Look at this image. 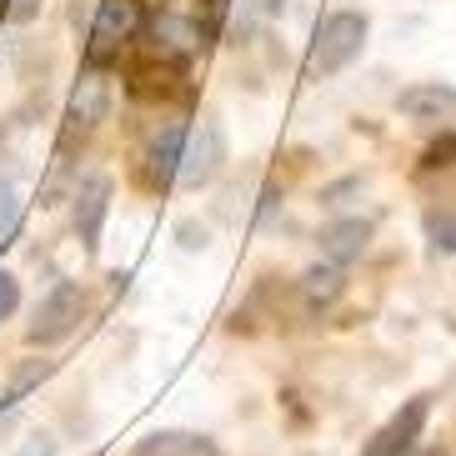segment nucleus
Returning a JSON list of instances; mask_svg holds the SVG:
<instances>
[{
  "instance_id": "1",
  "label": "nucleus",
  "mask_w": 456,
  "mask_h": 456,
  "mask_svg": "<svg viewBox=\"0 0 456 456\" xmlns=\"http://www.w3.org/2000/svg\"><path fill=\"white\" fill-rule=\"evenodd\" d=\"M366 45V15L356 11H336L322 20L316 41H311V55H306V76L311 81H326L336 70H346Z\"/></svg>"
},
{
  "instance_id": "2",
  "label": "nucleus",
  "mask_w": 456,
  "mask_h": 456,
  "mask_svg": "<svg viewBox=\"0 0 456 456\" xmlns=\"http://www.w3.org/2000/svg\"><path fill=\"white\" fill-rule=\"evenodd\" d=\"M86 311V296L76 281H55L51 291L41 296V306H36V316H30L26 336L36 341V346H51V341H66L70 331H76V322H81Z\"/></svg>"
},
{
  "instance_id": "3",
  "label": "nucleus",
  "mask_w": 456,
  "mask_h": 456,
  "mask_svg": "<svg viewBox=\"0 0 456 456\" xmlns=\"http://www.w3.org/2000/svg\"><path fill=\"white\" fill-rule=\"evenodd\" d=\"M221 161H226V135H221V126H216V121L191 126V131H186V146H181L175 181H181L186 191H201L206 181H216Z\"/></svg>"
},
{
  "instance_id": "4",
  "label": "nucleus",
  "mask_w": 456,
  "mask_h": 456,
  "mask_svg": "<svg viewBox=\"0 0 456 456\" xmlns=\"http://www.w3.org/2000/svg\"><path fill=\"white\" fill-rule=\"evenodd\" d=\"M427 416H431V396H411V402L366 442L362 456H406V452H416V436H421V427H427Z\"/></svg>"
},
{
  "instance_id": "5",
  "label": "nucleus",
  "mask_w": 456,
  "mask_h": 456,
  "mask_svg": "<svg viewBox=\"0 0 456 456\" xmlns=\"http://www.w3.org/2000/svg\"><path fill=\"white\" fill-rule=\"evenodd\" d=\"M135 26H141V5L135 0H101L95 11V30H91V55L106 61V55L121 51V41H131Z\"/></svg>"
},
{
  "instance_id": "6",
  "label": "nucleus",
  "mask_w": 456,
  "mask_h": 456,
  "mask_svg": "<svg viewBox=\"0 0 456 456\" xmlns=\"http://www.w3.org/2000/svg\"><path fill=\"white\" fill-rule=\"evenodd\" d=\"M106 211H110V181H106V175H86L81 191H76V236H81L86 251L101 246Z\"/></svg>"
},
{
  "instance_id": "7",
  "label": "nucleus",
  "mask_w": 456,
  "mask_h": 456,
  "mask_svg": "<svg viewBox=\"0 0 456 456\" xmlns=\"http://www.w3.org/2000/svg\"><path fill=\"white\" fill-rule=\"evenodd\" d=\"M396 110L406 121H427V126H442V121H456V91L442 81L431 86H411V91L396 95Z\"/></svg>"
},
{
  "instance_id": "8",
  "label": "nucleus",
  "mask_w": 456,
  "mask_h": 456,
  "mask_svg": "<svg viewBox=\"0 0 456 456\" xmlns=\"http://www.w3.org/2000/svg\"><path fill=\"white\" fill-rule=\"evenodd\" d=\"M106 106H110V81L101 70H86L70 91V131H95L106 121Z\"/></svg>"
},
{
  "instance_id": "9",
  "label": "nucleus",
  "mask_w": 456,
  "mask_h": 456,
  "mask_svg": "<svg viewBox=\"0 0 456 456\" xmlns=\"http://www.w3.org/2000/svg\"><path fill=\"white\" fill-rule=\"evenodd\" d=\"M322 256L336 261V266H346V261H362L366 246H371V221H331L322 226Z\"/></svg>"
},
{
  "instance_id": "10",
  "label": "nucleus",
  "mask_w": 456,
  "mask_h": 456,
  "mask_svg": "<svg viewBox=\"0 0 456 456\" xmlns=\"http://www.w3.org/2000/svg\"><path fill=\"white\" fill-rule=\"evenodd\" d=\"M181 146H186V131L181 126H161V135L151 141V186H166L175 175V166H181Z\"/></svg>"
},
{
  "instance_id": "11",
  "label": "nucleus",
  "mask_w": 456,
  "mask_h": 456,
  "mask_svg": "<svg viewBox=\"0 0 456 456\" xmlns=\"http://www.w3.org/2000/svg\"><path fill=\"white\" fill-rule=\"evenodd\" d=\"M151 36H156V51L175 55V61L201 45V26H191V20H181V15H156Z\"/></svg>"
},
{
  "instance_id": "12",
  "label": "nucleus",
  "mask_w": 456,
  "mask_h": 456,
  "mask_svg": "<svg viewBox=\"0 0 456 456\" xmlns=\"http://www.w3.org/2000/svg\"><path fill=\"white\" fill-rule=\"evenodd\" d=\"M346 291V276H341V266H311L306 276H301V296H306L311 306H331L336 296Z\"/></svg>"
},
{
  "instance_id": "13",
  "label": "nucleus",
  "mask_w": 456,
  "mask_h": 456,
  "mask_svg": "<svg viewBox=\"0 0 456 456\" xmlns=\"http://www.w3.org/2000/svg\"><path fill=\"white\" fill-rule=\"evenodd\" d=\"M206 446L186 431H161V436H146L141 442V456H201Z\"/></svg>"
},
{
  "instance_id": "14",
  "label": "nucleus",
  "mask_w": 456,
  "mask_h": 456,
  "mask_svg": "<svg viewBox=\"0 0 456 456\" xmlns=\"http://www.w3.org/2000/svg\"><path fill=\"white\" fill-rule=\"evenodd\" d=\"M15 226H20V196L11 181H0V251L15 241Z\"/></svg>"
},
{
  "instance_id": "15",
  "label": "nucleus",
  "mask_w": 456,
  "mask_h": 456,
  "mask_svg": "<svg viewBox=\"0 0 456 456\" xmlns=\"http://www.w3.org/2000/svg\"><path fill=\"white\" fill-rule=\"evenodd\" d=\"M427 236H431V246H436L442 256H456V211L431 216V221H427Z\"/></svg>"
},
{
  "instance_id": "16",
  "label": "nucleus",
  "mask_w": 456,
  "mask_h": 456,
  "mask_svg": "<svg viewBox=\"0 0 456 456\" xmlns=\"http://www.w3.org/2000/svg\"><path fill=\"white\" fill-rule=\"evenodd\" d=\"M421 166H427V171H446V166H456V131L436 135V141L427 146V156H421Z\"/></svg>"
},
{
  "instance_id": "17",
  "label": "nucleus",
  "mask_w": 456,
  "mask_h": 456,
  "mask_svg": "<svg viewBox=\"0 0 456 456\" xmlns=\"http://www.w3.org/2000/svg\"><path fill=\"white\" fill-rule=\"evenodd\" d=\"M15 306H20V286H15L11 271H0V322H5Z\"/></svg>"
},
{
  "instance_id": "18",
  "label": "nucleus",
  "mask_w": 456,
  "mask_h": 456,
  "mask_svg": "<svg viewBox=\"0 0 456 456\" xmlns=\"http://www.w3.org/2000/svg\"><path fill=\"white\" fill-rule=\"evenodd\" d=\"M15 456H55V436L36 431V436H26V442H20V452H15Z\"/></svg>"
},
{
  "instance_id": "19",
  "label": "nucleus",
  "mask_w": 456,
  "mask_h": 456,
  "mask_svg": "<svg viewBox=\"0 0 456 456\" xmlns=\"http://www.w3.org/2000/svg\"><path fill=\"white\" fill-rule=\"evenodd\" d=\"M45 376H51V362H30L26 371L15 376V391H30L36 381H45Z\"/></svg>"
},
{
  "instance_id": "20",
  "label": "nucleus",
  "mask_w": 456,
  "mask_h": 456,
  "mask_svg": "<svg viewBox=\"0 0 456 456\" xmlns=\"http://www.w3.org/2000/svg\"><path fill=\"white\" fill-rule=\"evenodd\" d=\"M281 5H286V0H241V11H246V15H276Z\"/></svg>"
},
{
  "instance_id": "21",
  "label": "nucleus",
  "mask_w": 456,
  "mask_h": 456,
  "mask_svg": "<svg viewBox=\"0 0 456 456\" xmlns=\"http://www.w3.org/2000/svg\"><path fill=\"white\" fill-rule=\"evenodd\" d=\"M36 11H41V0H11V15H15V20H30Z\"/></svg>"
},
{
  "instance_id": "22",
  "label": "nucleus",
  "mask_w": 456,
  "mask_h": 456,
  "mask_svg": "<svg viewBox=\"0 0 456 456\" xmlns=\"http://www.w3.org/2000/svg\"><path fill=\"white\" fill-rule=\"evenodd\" d=\"M406 456H442V452H406Z\"/></svg>"
},
{
  "instance_id": "23",
  "label": "nucleus",
  "mask_w": 456,
  "mask_h": 456,
  "mask_svg": "<svg viewBox=\"0 0 456 456\" xmlns=\"http://www.w3.org/2000/svg\"><path fill=\"white\" fill-rule=\"evenodd\" d=\"M0 11H11V0H0Z\"/></svg>"
}]
</instances>
